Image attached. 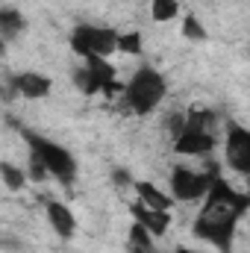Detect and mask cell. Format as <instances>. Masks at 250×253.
<instances>
[{"mask_svg":"<svg viewBox=\"0 0 250 253\" xmlns=\"http://www.w3.org/2000/svg\"><path fill=\"white\" fill-rule=\"evenodd\" d=\"M203 209L194 221V236L215 245L221 253H230L233 236H236V224L239 218L250 209V194L236 191L224 177H215L209 194L203 197Z\"/></svg>","mask_w":250,"mask_h":253,"instance_id":"obj_1","label":"cell"},{"mask_svg":"<svg viewBox=\"0 0 250 253\" xmlns=\"http://www.w3.org/2000/svg\"><path fill=\"white\" fill-rule=\"evenodd\" d=\"M21 135H24V141H27L30 153H36V156L47 165L50 177H53L59 186L71 189V186H74V180H77V159L71 156V150L62 147L59 141H53V138L42 135V132H33V129H21Z\"/></svg>","mask_w":250,"mask_h":253,"instance_id":"obj_2","label":"cell"},{"mask_svg":"<svg viewBox=\"0 0 250 253\" xmlns=\"http://www.w3.org/2000/svg\"><path fill=\"white\" fill-rule=\"evenodd\" d=\"M165 94H168V83H165V77H162L156 68H150V65H141L124 88L126 106H129L135 115H150V112L165 100Z\"/></svg>","mask_w":250,"mask_h":253,"instance_id":"obj_3","label":"cell"},{"mask_svg":"<svg viewBox=\"0 0 250 253\" xmlns=\"http://www.w3.org/2000/svg\"><path fill=\"white\" fill-rule=\"evenodd\" d=\"M71 50L77 56H112L118 50V33L100 24H80L71 30Z\"/></svg>","mask_w":250,"mask_h":253,"instance_id":"obj_4","label":"cell"},{"mask_svg":"<svg viewBox=\"0 0 250 253\" xmlns=\"http://www.w3.org/2000/svg\"><path fill=\"white\" fill-rule=\"evenodd\" d=\"M215 177H218V174H200V171H194V168L177 165V168L171 171V194H174V200H180V203L203 200V197L209 194V189H212Z\"/></svg>","mask_w":250,"mask_h":253,"instance_id":"obj_5","label":"cell"},{"mask_svg":"<svg viewBox=\"0 0 250 253\" xmlns=\"http://www.w3.org/2000/svg\"><path fill=\"white\" fill-rule=\"evenodd\" d=\"M224 162L233 174H250V129L239 124L227 126L224 135Z\"/></svg>","mask_w":250,"mask_h":253,"instance_id":"obj_6","label":"cell"},{"mask_svg":"<svg viewBox=\"0 0 250 253\" xmlns=\"http://www.w3.org/2000/svg\"><path fill=\"white\" fill-rule=\"evenodd\" d=\"M218 144L212 129H194V126H183V132L174 138V153L180 156H206L212 153Z\"/></svg>","mask_w":250,"mask_h":253,"instance_id":"obj_7","label":"cell"},{"mask_svg":"<svg viewBox=\"0 0 250 253\" xmlns=\"http://www.w3.org/2000/svg\"><path fill=\"white\" fill-rule=\"evenodd\" d=\"M12 91L21 94V97H30V100H42L53 91V80L47 74H39V71H21L9 80Z\"/></svg>","mask_w":250,"mask_h":253,"instance_id":"obj_8","label":"cell"},{"mask_svg":"<svg viewBox=\"0 0 250 253\" xmlns=\"http://www.w3.org/2000/svg\"><path fill=\"white\" fill-rule=\"evenodd\" d=\"M44 212H47V224L53 227V233L59 236V239H74L77 236V215H74V209L62 203V200H47L44 203Z\"/></svg>","mask_w":250,"mask_h":253,"instance_id":"obj_9","label":"cell"},{"mask_svg":"<svg viewBox=\"0 0 250 253\" xmlns=\"http://www.w3.org/2000/svg\"><path fill=\"white\" fill-rule=\"evenodd\" d=\"M129 212H132V221H141L156 239L165 236L168 227H171V212H165V209H150V206H144L141 200L129 203Z\"/></svg>","mask_w":250,"mask_h":253,"instance_id":"obj_10","label":"cell"},{"mask_svg":"<svg viewBox=\"0 0 250 253\" xmlns=\"http://www.w3.org/2000/svg\"><path fill=\"white\" fill-rule=\"evenodd\" d=\"M132 186H135L138 200H141L144 206H150V209H165V212H171V206L177 203L174 194H165L159 186H153V183H147V180H135Z\"/></svg>","mask_w":250,"mask_h":253,"instance_id":"obj_11","label":"cell"},{"mask_svg":"<svg viewBox=\"0 0 250 253\" xmlns=\"http://www.w3.org/2000/svg\"><path fill=\"white\" fill-rule=\"evenodd\" d=\"M153 239H156V236H153L141 221H132V224H129V233H126V248H129V253H156Z\"/></svg>","mask_w":250,"mask_h":253,"instance_id":"obj_12","label":"cell"},{"mask_svg":"<svg viewBox=\"0 0 250 253\" xmlns=\"http://www.w3.org/2000/svg\"><path fill=\"white\" fill-rule=\"evenodd\" d=\"M24 30H27V21H24V15H21L18 9H12V6L0 9V33H3V44H9L12 39H18Z\"/></svg>","mask_w":250,"mask_h":253,"instance_id":"obj_13","label":"cell"},{"mask_svg":"<svg viewBox=\"0 0 250 253\" xmlns=\"http://www.w3.org/2000/svg\"><path fill=\"white\" fill-rule=\"evenodd\" d=\"M74 85H77L83 94H88V97H91V94H103V80H100L97 74H91L85 65L74 71Z\"/></svg>","mask_w":250,"mask_h":253,"instance_id":"obj_14","label":"cell"},{"mask_svg":"<svg viewBox=\"0 0 250 253\" xmlns=\"http://www.w3.org/2000/svg\"><path fill=\"white\" fill-rule=\"evenodd\" d=\"M83 62H85V68H88L91 74H97V77L103 80V88H106L109 83H115V80H118V71H115V65L109 62L106 56H85Z\"/></svg>","mask_w":250,"mask_h":253,"instance_id":"obj_15","label":"cell"},{"mask_svg":"<svg viewBox=\"0 0 250 253\" xmlns=\"http://www.w3.org/2000/svg\"><path fill=\"white\" fill-rule=\"evenodd\" d=\"M0 177H3V183H6V189L9 191H21L27 186V171L24 168H18V165H12V162H0Z\"/></svg>","mask_w":250,"mask_h":253,"instance_id":"obj_16","label":"cell"},{"mask_svg":"<svg viewBox=\"0 0 250 253\" xmlns=\"http://www.w3.org/2000/svg\"><path fill=\"white\" fill-rule=\"evenodd\" d=\"M180 15V3L177 0H150V18L156 24H165V21H174Z\"/></svg>","mask_w":250,"mask_h":253,"instance_id":"obj_17","label":"cell"},{"mask_svg":"<svg viewBox=\"0 0 250 253\" xmlns=\"http://www.w3.org/2000/svg\"><path fill=\"white\" fill-rule=\"evenodd\" d=\"M118 53H126V56H141V53H144L141 33H118Z\"/></svg>","mask_w":250,"mask_h":253,"instance_id":"obj_18","label":"cell"},{"mask_svg":"<svg viewBox=\"0 0 250 253\" xmlns=\"http://www.w3.org/2000/svg\"><path fill=\"white\" fill-rule=\"evenodd\" d=\"M183 36L188 42H206V27L200 24L197 15H186L183 18Z\"/></svg>","mask_w":250,"mask_h":253,"instance_id":"obj_19","label":"cell"},{"mask_svg":"<svg viewBox=\"0 0 250 253\" xmlns=\"http://www.w3.org/2000/svg\"><path fill=\"white\" fill-rule=\"evenodd\" d=\"M27 177H30V180H36V183H44V180L50 177L47 165H44L36 153H30V168H27Z\"/></svg>","mask_w":250,"mask_h":253,"instance_id":"obj_20","label":"cell"},{"mask_svg":"<svg viewBox=\"0 0 250 253\" xmlns=\"http://www.w3.org/2000/svg\"><path fill=\"white\" fill-rule=\"evenodd\" d=\"M112 183H115V186H121V189H124V186H129V183H132V180H129V174H126L124 168H115V171H112Z\"/></svg>","mask_w":250,"mask_h":253,"instance_id":"obj_21","label":"cell"},{"mask_svg":"<svg viewBox=\"0 0 250 253\" xmlns=\"http://www.w3.org/2000/svg\"><path fill=\"white\" fill-rule=\"evenodd\" d=\"M171 253H203V251H194V248H177V251H171Z\"/></svg>","mask_w":250,"mask_h":253,"instance_id":"obj_22","label":"cell"}]
</instances>
